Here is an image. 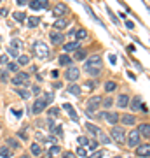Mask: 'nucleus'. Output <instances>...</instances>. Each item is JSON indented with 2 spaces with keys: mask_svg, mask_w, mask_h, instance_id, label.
Instances as JSON below:
<instances>
[{
  "mask_svg": "<svg viewBox=\"0 0 150 158\" xmlns=\"http://www.w3.org/2000/svg\"><path fill=\"white\" fill-rule=\"evenodd\" d=\"M101 69H103V58L100 55H93V56L87 58V62H86V72L89 76H100L101 74Z\"/></svg>",
  "mask_w": 150,
  "mask_h": 158,
  "instance_id": "nucleus-1",
  "label": "nucleus"
},
{
  "mask_svg": "<svg viewBox=\"0 0 150 158\" xmlns=\"http://www.w3.org/2000/svg\"><path fill=\"white\" fill-rule=\"evenodd\" d=\"M33 53L39 60H47L49 58V46L42 42V40H37L33 44Z\"/></svg>",
  "mask_w": 150,
  "mask_h": 158,
  "instance_id": "nucleus-2",
  "label": "nucleus"
},
{
  "mask_svg": "<svg viewBox=\"0 0 150 158\" xmlns=\"http://www.w3.org/2000/svg\"><path fill=\"white\" fill-rule=\"evenodd\" d=\"M110 135H112V139H113L117 144H124V142H126V132H124L122 127H117V125H113Z\"/></svg>",
  "mask_w": 150,
  "mask_h": 158,
  "instance_id": "nucleus-3",
  "label": "nucleus"
},
{
  "mask_svg": "<svg viewBox=\"0 0 150 158\" xmlns=\"http://www.w3.org/2000/svg\"><path fill=\"white\" fill-rule=\"evenodd\" d=\"M45 107H47V100H45L44 95H39L37 98H35L33 106H32V113L33 114H40L42 111H45Z\"/></svg>",
  "mask_w": 150,
  "mask_h": 158,
  "instance_id": "nucleus-4",
  "label": "nucleus"
},
{
  "mask_svg": "<svg viewBox=\"0 0 150 158\" xmlns=\"http://www.w3.org/2000/svg\"><path fill=\"white\" fill-rule=\"evenodd\" d=\"M28 81H30V74L28 72H17L11 79V83L14 86H25V85H28Z\"/></svg>",
  "mask_w": 150,
  "mask_h": 158,
  "instance_id": "nucleus-5",
  "label": "nucleus"
},
{
  "mask_svg": "<svg viewBox=\"0 0 150 158\" xmlns=\"http://www.w3.org/2000/svg\"><path fill=\"white\" fill-rule=\"evenodd\" d=\"M101 102H103V98H101L100 95L91 97V98L87 100V113H94V111H98V109L101 107Z\"/></svg>",
  "mask_w": 150,
  "mask_h": 158,
  "instance_id": "nucleus-6",
  "label": "nucleus"
},
{
  "mask_svg": "<svg viewBox=\"0 0 150 158\" xmlns=\"http://www.w3.org/2000/svg\"><path fill=\"white\" fill-rule=\"evenodd\" d=\"M65 76H67V79L70 83H75V81L80 77V70H79V67H75V65H68Z\"/></svg>",
  "mask_w": 150,
  "mask_h": 158,
  "instance_id": "nucleus-7",
  "label": "nucleus"
},
{
  "mask_svg": "<svg viewBox=\"0 0 150 158\" xmlns=\"http://www.w3.org/2000/svg\"><path fill=\"white\" fill-rule=\"evenodd\" d=\"M30 9L33 11H45L49 7V0H30Z\"/></svg>",
  "mask_w": 150,
  "mask_h": 158,
  "instance_id": "nucleus-8",
  "label": "nucleus"
},
{
  "mask_svg": "<svg viewBox=\"0 0 150 158\" xmlns=\"http://www.w3.org/2000/svg\"><path fill=\"white\" fill-rule=\"evenodd\" d=\"M140 139H141L140 132H138V130H133V132L128 135V144L131 148H138L140 146Z\"/></svg>",
  "mask_w": 150,
  "mask_h": 158,
  "instance_id": "nucleus-9",
  "label": "nucleus"
},
{
  "mask_svg": "<svg viewBox=\"0 0 150 158\" xmlns=\"http://www.w3.org/2000/svg\"><path fill=\"white\" fill-rule=\"evenodd\" d=\"M63 107H65V111H67V113L70 114V118H72V121L79 123V114H77V111H75V107H73L72 104H68V102H65V104H63Z\"/></svg>",
  "mask_w": 150,
  "mask_h": 158,
  "instance_id": "nucleus-10",
  "label": "nucleus"
},
{
  "mask_svg": "<svg viewBox=\"0 0 150 158\" xmlns=\"http://www.w3.org/2000/svg\"><path fill=\"white\" fill-rule=\"evenodd\" d=\"M136 155L141 158H150V144H140L136 149Z\"/></svg>",
  "mask_w": 150,
  "mask_h": 158,
  "instance_id": "nucleus-11",
  "label": "nucleus"
},
{
  "mask_svg": "<svg viewBox=\"0 0 150 158\" xmlns=\"http://www.w3.org/2000/svg\"><path fill=\"white\" fill-rule=\"evenodd\" d=\"M67 12H68V7L65 6V4H58V6H54V9H52V14H54L56 18L65 16Z\"/></svg>",
  "mask_w": 150,
  "mask_h": 158,
  "instance_id": "nucleus-12",
  "label": "nucleus"
},
{
  "mask_svg": "<svg viewBox=\"0 0 150 158\" xmlns=\"http://www.w3.org/2000/svg\"><path fill=\"white\" fill-rule=\"evenodd\" d=\"M49 37H51V42L52 44H61V42H65V35L61 34V32H51L49 34Z\"/></svg>",
  "mask_w": 150,
  "mask_h": 158,
  "instance_id": "nucleus-13",
  "label": "nucleus"
},
{
  "mask_svg": "<svg viewBox=\"0 0 150 158\" xmlns=\"http://www.w3.org/2000/svg\"><path fill=\"white\" fill-rule=\"evenodd\" d=\"M101 118H105L110 125H117V121H119V114L117 113H105V114H101Z\"/></svg>",
  "mask_w": 150,
  "mask_h": 158,
  "instance_id": "nucleus-14",
  "label": "nucleus"
},
{
  "mask_svg": "<svg viewBox=\"0 0 150 158\" xmlns=\"http://www.w3.org/2000/svg\"><path fill=\"white\" fill-rule=\"evenodd\" d=\"M138 132L141 137H150V123H141L138 127Z\"/></svg>",
  "mask_w": 150,
  "mask_h": 158,
  "instance_id": "nucleus-15",
  "label": "nucleus"
},
{
  "mask_svg": "<svg viewBox=\"0 0 150 158\" xmlns=\"http://www.w3.org/2000/svg\"><path fill=\"white\" fill-rule=\"evenodd\" d=\"M67 91L70 93V95H73V97H79L80 93H82V90H80V86L79 85H75V83H72V85L67 88Z\"/></svg>",
  "mask_w": 150,
  "mask_h": 158,
  "instance_id": "nucleus-16",
  "label": "nucleus"
},
{
  "mask_svg": "<svg viewBox=\"0 0 150 158\" xmlns=\"http://www.w3.org/2000/svg\"><path fill=\"white\" fill-rule=\"evenodd\" d=\"M68 25H70V23H68L65 18H58V19L54 21V28H56V30H65Z\"/></svg>",
  "mask_w": 150,
  "mask_h": 158,
  "instance_id": "nucleus-17",
  "label": "nucleus"
},
{
  "mask_svg": "<svg viewBox=\"0 0 150 158\" xmlns=\"http://www.w3.org/2000/svg\"><path fill=\"white\" fill-rule=\"evenodd\" d=\"M117 106H119V107L121 109H124V107H128L129 106V97L128 95H119V98H117Z\"/></svg>",
  "mask_w": 150,
  "mask_h": 158,
  "instance_id": "nucleus-18",
  "label": "nucleus"
},
{
  "mask_svg": "<svg viewBox=\"0 0 150 158\" xmlns=\"http://www.w3.org/2000/svg\"><path fill=\"white\" fill-rule=\"evenodd\" d=\"M119 119H121L124 125H134V121H136V118H134L133 114H122Z\"/></svg>",
  "mask_w": 150,
  "mask_h": 158,
  "instance_id": "nucleus-19",
  "label": "nucleus"
},
{
  "mask_svg": "<svg viewBox=\"0 0 150 158\" xmlns=\"http://www.w3.org/2000/svg\"><path fill=\"white\" fill-rule=\"evenodd\" d=\"M79 49V42H67L63 46V51L65 53H70V51H77Z\"/></svg>",
  "mask_w": 150,
  "mask_h": 158,
  "instance_id": "nucleus-20",
  "label": "nucleus"
},
{
  "mask_svg": "<svg viewBox=\"0 0 150 158\" xmlns=\"http://www.w3.org/2000/svg\"><path fill=\"white\" fill-rule=\"evenodd\" d=\"M86 128H87L93 135H100V134H101L100 127H96V125H93V123H86Z\"/></svg>",
  "mask_w": 150,
  "mask_h": 158,
  "instance_id": "nucleus-21",
  "label": "nucleus"
},
{
  "mask_svg": "<svg viewBox=\"0 0 150 158\" xmlns=\"http://www.w3.org/2000/svg\"><path fill=\"white\" fill-rule=\"evenodd\" d=\"M11 48H14V49H17V51H23V40L14 37V39L11 40Z\"/></svg>",
  "mask_w": 150,
  "mask_h": 158,
  "instance_id": "nucleus-22",
  "label": "nucleus"
},
{
  "mask_svg": "<svg viewBox=\"0 0 150 158\" xmlns=\"http://www.w3.org/2000/svg\"><path fill=\"white\" fill-rule=\"evenodd\" d=\"M131 109L133 111H138V109H141V97H134L133 98V102H131Z\"/></svg>",
  "mask_w": 150,
  "mask_h": 158,
  "instance_id": "nucleus-23",
  "label": "nucleus"
},
{
  "mask_svg": "<svg viewBox=\"0 0 150 158\" xmlns=\"http://www.w3.org/2000/svg\"><path fill=\"white\" fill-rule=\"evenodd\" d=\"M39 23H40V19H39V18H35V16L26 18V25L30 27V28H35V27H39Z\"/></svg>",
  "mask_w": 150,
  "mask_h": 158,
  "instance_id": "nucleus-24",
  "label": "nucleus"
},
{
  "mask_svg": "<svg viewBox=\"0 0 150 158\" xmlns=\"http://www.w3.org/2000/svg\"><path fill=\"white\" fill-rule=\"evenodd\" d=\"M75 37H77V40L87 39V30H86V28H79L77 32H75Z\"/></svg>",
  "mask_w": 150,
  "mask_h": 158,
  "instance_id": "nucleus-25",
  "label": "nucleus"
},
{
  "mask_svg": "<svg viewBox=\"0 0 150 158\" xmlns=\"http://www.w3.org/2000/svg\"><path fill=\"white\" fill-rule=\"evenodd\" d=\"M12 18H14V19H16L17 23H23V21H26V14H25V12H21V11L14 12V14H12Z\"/></svg>",
  "mask_w": 150,
  "mask_h": 158,
  "instance_id": "nucleus-26",
  "label": "nucleus"
},
{
  "mask_svg": "<svg viewBox=\"0 0 150 158\" xmlns=\"http://www.w3.org/2000/svg\"><path fill=\"white\" fill-rule=\"evenodd\" d=\"M7 70H9V72L17 74V72H19V65H17V62H9V63H7Z\"/></svg>",
  "mask_w": 150,
  "mask_h": 158,
  "instance_id": "nucleus-27",
  "label": "nucleus"
},
{
  "mask_svg": "<svg viewBox=\"0 0 150 158\" xmlns=\"http://www.w3.org/2000/svg\"><path fill=\"white\" fill-rule=\"evenodd\" d=\"M86 56H87V51L82 49V48H79V49L75 51V60H84Z\"/></svg>",
  "mask_w": 150,
  "mask_h": 158,
  "instance_id": "nucleus-28",
  "label": "nucleus"
},
{
  "mask_svg": "<svg viewBox=\"0 0 150 158\" xmlns=\"http://www.w3.org/2000/svg\"><path fill=\"white\" fill-rule=\"evenodd\" d=\"M60 65H72V58L68 56L67 53L60 56Z\"/></svg>",
  "mask_w": 150,
  "mask_h": 158,
  "instance_id": "nucleus-29",
  "label": "nucleus"
},
{
  "mask_svg": "<svg viewBox=\"0 0 150 158\" xmlns=\"http://www.w3.org/2000/svg\"><path fill=\"white\" fill-rule=\"evenodd\" d=\"M30 63V56L28 55H19L17 56V65H28Z\"/></svg>",
  "mask_w": 150,
  "mask_h": 158,
  "instance_id": "nucleus-30",
  "label": "nucleus"
},
{
  "mask_svg": "<svg viewBox=\"0 0 150 158\" xmlns=\"http://www.w3.org/2000/svg\"><path fill=\"white\" fill-rule=\"evenodd\" d=\"M115 90H117V85L113 83V81H106V83H105V91H106V93L115 91Z\"/></svg>",
  "mask_w": 150,
  "mask_h": 158,
  "instance_id": "nucleus-31",
  "label": "nucleus"
},
{
  "mask_svg": "<svg viewBox=\"0 0 150 158\" xmlns=\"http://www.w3.org/2000/svg\"><path fill=\"white\" fill-rule=\"evenodd\" d=\"M30 149H32V155H35V156H40V153H42V148H40L37 142H33Z\"/></svg>",
  "mask_w": 150,
  "mask_h": 158,
  "instance_id": "nucleus-32",
  "label": "nucleus"
},
{
  "mask_svg": "<svg viewBox=\"0 0 150 158\" xmlns=\"http://www.w3.org/2000/svg\"><path fill=\"white\" fill-rule=\"evenodd\" d=\"M16 93H17L19 97H21V98H28V97L32 95V93H30V91H28L26 88H25V86H23V88H19V90H17Z\"/></svg>",
  "mask_w": 150,
  "mask_h": 158,
  "instance_id": "nucleus-33",
  "label": "nucleus"
},
{
  "mask_svg": "<svg viewBox=\"0 0 150 158\" xmlns=\"http://www.w3.org/2000/svg\"><path fill=\"white\" fill-rule=\"evenodd\" d=\"M0 156H2V158H11L12 156V151L9 149V148H2V149H0Z\"/></svg>",
  "mask_w": 150,
  "mask_h": 158,
  "instance_id": "nucleus-34",
  "label": "nucleus"
},
{
  "mask_svg": "<svg viewBox=\"0 0 150 158\" xmlns=\"http://www.w3.org/2000/svg\"><path fill=\"white\" fill-rule=\"evenodd\" d=\"M51 135H54V137H63V128H61V127H54V128L51 130Z\"/></svg>",
  "mask_w": 150,
  "mask_h": 158,
  "instance_id": "nucleus-35",
  "label": "nucleus"
},
{
  "mask_svg": "<svg viewBox=\"0 0 150 158\" xmlns=\"http://www.w3.org/2000/svg\"><path fill=\"white\" fill-rule=\"evenodd\" d=\"M60 149H61V148H60V146H56V144H54V146H51V149H49V156L52 158L54 155H58V153H60Z\"/></svg>",
  "mask_w": 150,
  "mask_h": 158,
  "instance_id": "nucleus-36",
  "label": "nucleus"
},
{
  "mask_svg": "<svg viewBox=\"0 0 150 158\" xmlns=\"http://www.w3.org/2000/svg\"><path fill=\"white\" fill-rule=\"evenodd\" d=\"M103 155H105V151H103V149H98V151H94L91 156H87V158H103Z\"/></svg>",
  "mask_w": 150,
  "mask_h": 158,
  "instance_id": "nucleus-37",
  "label": "nucleus"
},
{
  "mask_svg": "<svg viewBox=\"0 0 150 158\" xmlns=\"http://www.w3.org/2000/svg\"><path fill=\"white\" fill-rule=\"evenodd\" d=\"M106 14L110 16V19H112L113 23H115V25H119V19H117V16H115V14H113V12L110 11V9H108V7H106Z\"/></svg>",
  "mask_w": 150,
  "mask_h": 158,
  "instance_id": "nucleus-38",
  "label": "nucleus"
},
{
  "mask_svg": "<svg viewBox=\"0 0 150 158\" xmlns=\"http://www.w3.org/2000/svg\"><path fill=\"white\" fill-rule=\"evenodd\" d=\"M7 144H9L11 148H14V149H17V148H19V142H17L16 139H7Z\"/></svg>",
  "mask_w": 150,
  "mask_h": 158,
  "instance_id": "nucleus-39",
  "label": "nucleus"
},
{
  "mask_svg": "<svg viewBox=\"0 0 150 158\" xmlns=\"http://www.w3.org/2000/svg\"><path fill=\"white\" fill-rule=\"evenodd\" d=\"M0 81L2 83H7L9 81V70H4V72L0 74Z\"/></svg>",
  "mask_w": 150,
  "mask_h": 158,
  "instance_id": "nucleus-40",
  "label": "nucleus"
},
{
  "mask_svg": "<svg viewBox=\"0 0 150 158\" xmlns=\"http://www.w3.org/2000/svg\"><path fill=\"white\" fill-rule=\"evenodd\" d=\"M101 106H103V107H110V106H112V98H110V97H106V98H103V102H101Z\"/></svg>",
  "mask_w": 150,
  "mask_h": 158,
  "instance_id": "nucleus-41",
  "label": "nucleus"
},
{
  "mask_svg": "<svg viewBox=\"0 0 150 158\" xmlns=\"http://www.w3.org/2000/svg\"><path fill=\"white\" fill-rule=\"evenodd\" d=\"M9 55H11V56H14V58H17V56H19V51L14 49V48H11V46H9Z\"/></svg>",
  "mask_w": 150,
  "mask_h": 158,
  "instance_id": "nucleus-42",
  "label": "nucleus"
},
{
  "mask_svg": "<svg viewBox=\"0 0 150 158\" xmlns=\"http://www.w3.org/2000/svg\"><path fill=\"white\" fill-rule=\"evenodd\" d=\"M7 63H9V56H7V55H2V56H0V65H6L7 67Z\"/></svg>",
  "mask_w": 150,
  "mask_h": 158,
  "instance_id": "nucleus-43",
  "label": "nucleus"
},
{
  "mask_svg": "<svg viewBox=\"0 0 150 158\" xmlns=\"http://www.w3.org/2000/svg\"><path fill=\"white\" fill-rule=\"evenodd\" d=\"M45 100H47V104H51V102L54 100V93H52V91H51V93H45Z\"/></svg>",
  "mask_w": 150,
  "mask_h": 158,
  "instance_id": "nucleus-44",
  "label": "nucleus"
},
{
  "mask_svg": "<svg viewBox=\"0 0 150 158\" xmlns=\"http://www.w3.org/2000/svg\"><path fill=\"white\" fill-rule=\"evenodd\" d=\"M100 139H101V142H103V144H108V142H110V137L105 135V134H100Z\"/></svg>",
  "mask_w": 150,
  "mask_h": 158,
  "instance_id": "nucleus-45",
  "label": "nucleus"
},
{
  "mask_svg": "<svg viewBox=\"0 0 150 158\" xmlns=\"http://www.w3.org/2000/svg\"><path fill=\"white\" fill-rule=\"evenodd\" d=\"M58 114H60V109H56V107L49 109V116H58Z\"/></svg>",
  "mask_w": 150,
  "mask_h": 158,
  "instance_id": "nucleus-46",
  "label": "nucleus"
},
{
  "mask_svg": "<svg viewBox=\"0 0 150 158\" xmlns=\"http://www.w3.org/2000/svg\"><path fill=\"white\" fill-rule=\"evenodd\" d=\"M47 127H49V130H52V128H54V127H56L54 119L51 118V116H49V119H47Z\"/></svg>",
  "mask_w": 150,
  "mask_h": 158,
  "instance_id": "nucleus-47",
  "label": "nucleus"
},
{
  "mask_svg": "<svg viewBox=\"0 0 150 158\" xmlns=\"http://www.w3.org/2000/svg\"><path fill=\"white\" fill-rule=\"evenodd\" d=\"M79 144H80V146H86V144H89V141L87 139H86V137H79Z\"/></svg>",
  "mask_w": 150,
  "mask_h": 158,
  "instance_id": "nucleus-48",
  "label": "nucleus"
},
{
  "mask_svg": "<svg viewBox=\"0 0 150 158\" xmlns=\"http://www.w3.org/2000/svg\"><path fill=\"white\" fill-rule=\"evenodd\" d=\"M87 146H89V149L93 151V149H96V148H98V142H96V141H89Z\"/></svg>",
  "mask_w": 150,
  "mask_h": 158,
  "instance_id": "nucleus-49",
  "label": "nucleus"
},
{
  "mask_svg": "<svg viewBox=\"0 0 150 158\" xmlns=\"http://www.w3.org/2000/svg\"><path fill=\"white\" fill-rule=\"evenodd\" d=\"M7 14H9V9H7V7H2V9H0V16H4V18H6Z\"/></svg>",
  "mask_w": 150,
  "mask_h": 158,
  "instance_id": "nucleus-50",
  "label": "nucleus"
},
{
  "mask_svg": "<svg viewBox=\"0 0 150 158\" xmlns=\"http://www.w3.org/2000/svg\"><path fill=\"white\" fill-rule=\"evenodd\" d=\"M63 158H75V155H73L72 151H65L63 153Z\"/></svg>",
  "mask_w": 150,
  "mask_h": 158,
  "instance_id": "nucleus-51",
  "label": "nucleus"
},
{
  "mask_svg": "<svg viewBox=\"0 0 150 158\" xmlns=\"http://www.w3.org/2000/svg\"><path fill=\"white\" fill-rule=\"evenodd\" d=\"M77 155H79V156H86V149H84V148H79Z\"/></svg>",
  "mask_w": 150,
  "mask_h": 158,
  "instance_id": "nucleus-52",
  "label": "nucleus"
},
{
  "mask_svg": "<svg viewBox=\"0 0 150 158\" xmlns=\"http://www.w3.org/2000/svg\"><path fill=\"white\" fill-rule=\"evenodd\" d=\"M32 91H33V95H37V97H39V93H40V88H39L37 85H35L33 88H32Z\"/></svg>",
  "mask_w": 150,
  "mask_h": 158,
  "instance_id": "nucleus-53",
  "label": "nucleus"
},
{
  "mask_svg": "<svg viewBox=\"0 0 150 158\" xmlns=\"http://www.w3.org/2000/svg\"><path fill=\"white\" fill-rule=\"evenodd\" d=\"M16 2H17V6H26L30 0H16Z\"/></svg>",
  "mask_w": 150,
  "mask_h": 158,
  "instance_id": "nucleus-54",
  "label": "nucleus"
},
{
  "mask_svg": "<svg viewBox=\"0 0 150 158\" xmlns=\"http://www.w3.org/2000/svg\"><path fill=\"white\" fill-rule=\"evenodd\" d=\"M126 27H128L129 30H133V28H134V23H133V21H126Z\"/></svg>",
  "mask_w": 150,
  "mask_h": 158,
  "instance_id": "nucleus-55",
  "label": "nucleus"
},
{
  "mask_svg": "<svg viewBox=\"0 0 150 158\" xmlns=\"http://www.w3.org/2000/svg\"><path fill=\"white\" fill-rule=\"evenodd\" d=\"M108 60H110V63H115L117 62V56H115V55H110V56H108Z\"/></svg>",
  "mask_w": 150,
  "mask_h": 158,
  "instance_id": "nucleus-56",
  "label": "nucleus"
},
{
  "mask_svg": "<svg viewBox=\"0 0 150 158\" xmlns=\"http://www.w3.org/2000/svg\"><path fill=\"white\" fill-rule=\"evenodd\" d=\"M87 86H89V88H94V86H96V81H89Z\"/></svg>",
  "mask_w": 150,
  "mask_h": 158,
  "instance_id": "nucleus-57",
  "label": "nucleus"
},
{
  "mask_svg": "<svg viewBox=\"0 0 150 158\" xmlns=\"http://www.w3.org/2000/svg\"><path fill=\"white\" fill-rule=\"evenodd\" d=\"M19 158H30V156H26V155H23V156H19Z\"/></svg>",
  "mask_w": 150,
  "mask_h": 158,
  "instance_id": "nucleus-58",
  "label": "nucleus"
},
{
  "mask_svg": "<svg viewBox=\"0 0 150 158\" xmlns=\"http://www.w3.org/2000/svg\"><path fill=\"white\" fill-rule=\"evenodd\" d=\"M115 158H122V156H115Z\"/></svg>",
  "mask_w": 150,
  "mask_h": 158,
  "instance_id": "nucleus-59",
  "label": "nucleus"
},
{
  "mask_svg": "<svg viewBox=\"0 0 150 158\" xmlns=\"http://www.w3.org/2000/svg\"><path fill=\"white\" fill-rule=\"evenodd\" d=\"M0 2H2V0H0Z\"/></svg>",
  "mask_w": 150,
  "mask_h": 158,
  "instance_id": "nucleus-60",
  "label": "nucleus"
}]
</instances>
